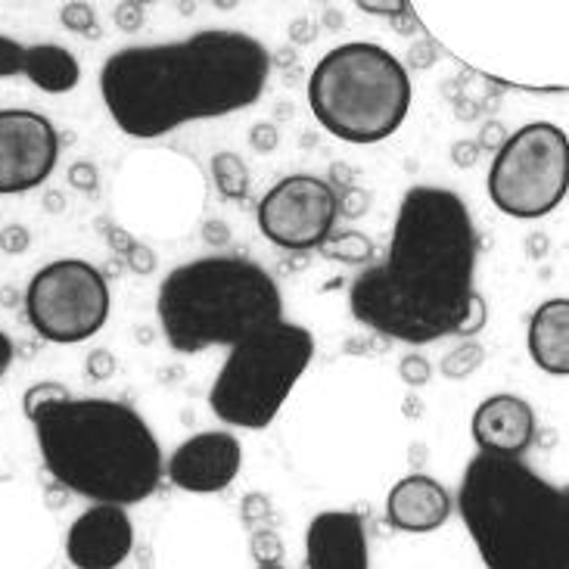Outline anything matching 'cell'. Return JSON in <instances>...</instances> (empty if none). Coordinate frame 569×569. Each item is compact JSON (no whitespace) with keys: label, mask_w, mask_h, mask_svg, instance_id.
<instances>
[{"label":"cell","mask_w":569,"mask_h":569,"mask_svg":"<svg viewBox=\"0 0 569 569\" xmlns=\"http://www.w3.org/2000/svg\"><path fill=\"white\" fill-rule=\"evenodd\" d=\"M482 361H486V349L479 342H461L458 349H451L442 358L439 370H442L446 380H467L470 373H477L482 368Z\"/></svg>","instance_id":"obj_21"},{"label":"cell","mask_w":569,"mask_h":569,"mask_svg":"<svg viewBox=\"0 0 569 569\" xmlns=\"http://www.w3.org/2000/svg\"><path fill=\"white\" fill-rule=\"evenodd\" d=\"M399 377H401V383H408L411 389H420V386H427L430 383V377H432V368H430V361L423 358V355H405L401 358V365H399Z\"/></svg>","instance_id":"obj_27"},{"label":"cell","mask_w":569,"mask_h":569,"mask_svg":"<svg viewBox=\"0 0 569 569\" xmlns=\"http://www.w3.org/2000/svg\"><path fill=\"white\" fill-rule=\"evenodd\" d=\"M47 206H50V212H60L62 206H66V200H62L60 193H50V197H47Z\"/></svg>","instance_id":"obj_44"},{"label":"cell","mask_w":569,"mask_h":569,"mask_svg":"<svg viewBox=\"0 0 569 569\" xmlns=\"http://www.w3.org/2000/svg\"><path fill=\"white\" fill-rule=\"evenodd\" d=\"M415 88L405 62L380 44L349 41L323 53L308 78V107L323 131L346 143H380L411 112Z\"/></svg>","instance_id":"obj_6"},{"label":"cell","mask_w":569,"mask_h":569,"mask_svg":"<svg viewBox=\"0 0 569 569\" xmlns=\"http://www.w3.org/2000/svg\"><path fill=\"white\" fill-rule=\"evenodd\" d=\"M29 420L53 482L93 505L131 508L162 482L159 439L128 401L69 396L38 408Z\"/></svg>","instance_id":"obj_3"},{"label":"cell","mask_w":569,"mask_h":569,"mask_svg":"<svg viewBox=\"0 0 569 569\" xmlns=\"http://www.w3.org/2000/svg\"><path fill=\"white\" fill-rule=\"evenodd\" d=\"M259 231L287 252H311L333 233L337 190L318 174H290L271 187L256 209Z\"/></svg>","instance_id":"obj_10"},{"label":"cell","mask_w":569,"mask_h":569,"mask_svg":"<svg viewBox=\"0 0 569 569\" xmlns=\"http://www.w3.org/2000/svg\"><path fill=\"white\" fill-rule=\"evenodd\" d=\"M361 10H368V13L377 16H389V19H401V16H408L415 7L411 3H358Z\"/></svg>","instance_id":"obj_39"},{"label":"cell","mask_w":569,"mask_h":569,"mask_svg":"<svg viewBox=\"0 0 569 569\" xmlns=\"http://www.w3.org/2000/svg\"><path fill=\"white\" fill-rule=\"evenodd\" d=\"M69 184L76 187V190H81V193H97V184H100V171H97V166L93 162H72L69 166Z\"/></svg>","instance_id":"obj_33"},{"label":"cell","mask_w":569,"mask_h":569,"mask_svg":"<svg viewBox=\"0 0 569 569\" xmlns=\"http://www.w3.org/2000/svg\"><path fill=\"white\" fill-rule=\"evenodd\" d=\"M243 470V446L228 430H209L190 436L171 451L166 477L174 489L190 495H218Z\"/></svg>","instance_id":"obj_12"},{"label":"cell","mask_w":569,"mask_h":569,"mask_svg":"<svg viewBox=\"0 0 569 569\" xmlns=\"http://www.w3.org/2000/svg\"><path fill=\"white\" fill-rule=\"evenodd\" d=\"M131 551L134 523L116 505H93L66 532V557L76 569H119Z\"/></svg>","instance_id":"obj_13"},{"label":"cell","mask_w":569,"mask_h":569,"mask_svg":"<svg viewBox=\"0 0 569 569\" xmlns=\"http://www.w3.org/2000/svg\"><path fill=\"white\" fill-rule=\"evenodd\" d=\"M256 569H287V567H280V563H274V567H256Z\"/></svg>","instance_id":"obj_45"},{"label":"cell","mask_w":569,"mask_h":569,"mask_svg":"<svg viewBox=\"0 0 569 569\" xmlns=\"http://www.w3.org/2000/svg\"><path fill=\"white\" fill-rule=\"evenodd\" d=\"M249 551H252L256 567H274V563L283 560V541H280V536L271 526L268 529H256L252 541H249Z\"/></svg>","instance_id":"obj_23"},{"label":"cell","mask_w":569,"mask_h":569,"mask_svg":"<svg viewBox=\"0 0 569 569\" xmlns=\"http://www.w3.org/2000/svg\"><path fill=\"white\" fill-rule=\"evenodd\" d=\"M240 513H243V523H247L252 532H256V529H268V523H274V508H271V498H268V495H247Z\"/></svg>","instance_id":"obj_24"},{"label":"cell","mask_w":569,"mask_h":569,"mask_svg":"<svg viewBox=\"0 0 569 569\" xmlns=\"http://www.w3.org/2000/svg\"><path fill=\"white\" fill-rule=\"evenodd\" d=\"M455 510V498L439 479L427 473H411L399 479L386 495V520L399 532L427 536L448 523Z\"/></svg>","instance_id":"obj_16"},{"label":"cell","mask_w":569,"mask_h":569,"mask_svg":"<svg viewBox=\"0 0 569 569\" xmlns=\"http://www.w3.org/2000/svg\"><path fill=\"white\" fill-rule=\"evenodd\" d=\"M473 442L482 455H501V458H520L536 442L539 420L532 405L520 396L498 392L489 396L473 415Z\"/></svg>","instance_id":"obj_15"},{"label":"cell","mask_w":569,"mask_h":569,"mask_svg":"<svg viewBox=\"0 0 569 569\" xmlns=\"http://www.w3.org/2000/svg\"><path fill=\"white\" fill-rule=\"evenodd\" d=\"M107 240H109V247L116 249L119 256H124L128 249L134 247V237H131V233H124L122 228H116V224L107 231Z\"/></svg>","instance_id":"obj_41"},{"label":"cell","mask_w":569,"mask_h":569,"mask_svg":"<svg viewBox=\"0 0 569 569\" xmlns=\"http://www.w3.org/2000/svg\"><path fill=\"white\" fill-rule=\"evenodd\" d=\"M432 60H436V47H432V41H423V44L411 47V66H415V69H427V66H432Z\"/></svg>","instance_id":"obj_40"},{"label":"cell","mask_w":569,"mask_h":569,"mask_svg":"<svg viewBox=\"0 0 569 569\" xmlns=\"http://www.w3.org/2000/svg\"><path fill=\"white\" fill-rule=\"evenodd\" d=\"M315 361V337L302 323L278 321L228 349L209 389L212 415L237 430H264Z\"/></svg>","instance_id":"obj_7"},{"label":"cell","mask_w":569,"mask_h":569,"mask_svg":"<svg viewBox=\"0 0 569 569\" xmlns=\"http://www.w3.org/2000/svg\"><path fill=\"white\" fill-rule=\"evenodd\" d=\"M505 140H508V128L501 122H489L482 128V138H479V153L486 150V153H498L501 147H505Z\"/></svg>","instance_id":"obj_36"},{"label":"cell","mask_w":569,"mask_h":569,"mask_svg":"<svg viewBox=\"0 0 569 569\" xmlns=\"http://www.w3.org/2000/svg\"><path fill=\"white\" fill-rule=\"evenodd\" d=\"M455 508L486 569H569V492L523 458L479 451Z\"/></svg>","instance_id":"obj_4"},{"label":"cell","mask_w":569,"mask_h":569,"mask_svg":"<svg viewBox=\"0 0 569 569\" xmlns=\"http://www.w3.org/2000/svg\"><path fill=\"white\" fill-rule=\"evenodd\" d=\"M60 131L34 109H0V197L29 193L57 169Z\"/></svg>","instance_id":"obj_11"},{"label":"cell","mask_w":569,"mask_h":569,"mask_svg":"<svg viewBox=\"0 0 569 569\" xmlns=\"http://www.w3.org/2000/svg\"><path fill=\"white\" fill-rule=\"evenodd\" d=\"M122 259L128 264V271H134L138 278H150L156 271V252L147 243H138V240H134V247L128 249Z\"/></svg>","instance_id":"obj_30"},{"label":"cell","mask_w":569,"mask_h":569,"mask_svg":"<svg viewBox=\"0 0 569 569\" xmlns=\"http://www.w3.org/2000/svg\"><path fill=\"white\" fill-rule=\"evenodd\" d=\"M323 259L330 262H346V264H368L373 259V240L368 233L358 231H339L330 233L318 247Z\"/></svg>","instance_id":"obj_20"},{"label":"cell","mask_w":569,"mask_h":569,"mask_svg":"<svg viewBox=\"0 0 569 569\" xmlns=\"http://www.w3.org/2000/svg\"><path fill=\"white\" fill-rule=\"evenodd\" d=\"M22 76L29 78L38 91L69 93L81 81V66L76 53L62 44H31L22 57Z\"/></svg>","instance_id":"obj_18"},{"label":"cell","mask_w":569,"mask_h":569,"mask_svg":"<svg viewBox=\"0 0 569 569\" xmlns=\"http://www.w3.org/2000/svg\"><path fill=\"white\" fill-rule=\"evenodd\" d=\"M271 50L237 29H202L181 41L116 50L100 69V97L119 131L166 138L184 124L224 119L262 100Z\"/></svg>","instance_id":"obj_2"},{"label":"cell","mask_w":569,"mask_h":569,"mask_svg":"<svg viewBox=\"0 0 569 569\" xmlns=\"http://www.w3.org/2000/svg\"><path fill=\"white\" fill-rule=\"evenodd\" d=\"M72 392L66 389L62 383H53V380H44V383H34L26 392V399H22V408H26V417H31L38 408H44L50 401H60V399H69Z\"/></svg>","instance_id":"obj_25"},{"label":"cell","mask_w":569,"mask_h":569,"mask_svg":"<svg viewBox=\"0 0 569 569\" xmlns=\"http://www.w3.org/2000/svg\"><path fill=\"white\" fill-rule=\"evenodd\" d=\"M532 361L551 377H569V299H548L536 308L526 330Z\"/></svg>","instance_id":"obj_17"},{"label":"cell","mask_w":569,"mask_h":569,"mask_svg":"<svg viewBox=\"0 0 569 569\" xmlns=\"http://www.w3.org/2000/svg\"><path fill=\"white\" fill-rule=\"evenodd\" d=\"M112 292L100 268L84 259L44 264L26 290V318L47 342L76 346L97 337L109 321Z\"/></svg>","instance_id":"obj_9"},{"label":"cell","mask_w":569,"mask_h":569,"mask_svg":"<svg viewBox=\"0 0 569 569\" xmlns=\"http://www.w3.org/2000/svg\"><path fill=\"white\" fill-rule=\"evenodd\" d=\"M84 373H88V380H93V383H107L109 377L116 373V355L107 352V349H93L88 355Z\"/></svg>","instance_id":"obj_32"},{"label":"cell","mask_w":569,"mask_h":569,"mask_svg":"<svg viewBox=\"0 0 569 569\" xmlns=\"http://www.w3.org/2000/svg\"><path fill=\"white\" fill-rule=\"evenodd\" d=\"M486 321H489V306H486V299L479 292H473L470 296V306H467L461 323L455 330V337H477L479 330L486 327Z\"/></svg>","instance_id":"obj_26"},{"label":"cell","mask_w":569,"mask_h":569,"mask_svg":"<svg viewBox=\"0 0 569 569\" xmlns=\"http://www.w3.org/2000/svg\"><path fill=\"white\" fill-rule=\"evenodd\" d=\"M62 29L84 34V38H100V26H97V10L91 3H66L60 10Z\"/></svg>","instance_id":"obj_22"},{"label":"cell","mask_w":569,"mask_h":569,"mask_svg":"<svg viewBox=\"0 0 569 569\" xmlns=\"http://www.w3.org/2000/svg\"><path fill=\"white\" fill-rule=\"evenodd\" d=\"M292 41H299V44H308V41H315V26H311L308 19H299V22L292 26Z\"/></svg>","instance_id":"obj_43"},{"label":"cell","mask_w":569,"mask_h":569,"mask_svg":"<svg viewBox=\"0 0 569 569\" xmlns=\"http://www.w3.org/2000/svg\"><path fill=\"white\" fill-rule=\"evenodd\" d=\"M249 143H252V150L262 156H271L280 147V134L278 128L271 122H259L252 124V131H249Z\"/></svg>","instance_id":"obj_34"},{"label":"cell","mask_w":569,"mask_h":569,"mask_svg":"<svg viewBox=\"0 0 569 569\" xmlns=\"http://www.w3.org/2000/svg\"><path fill=\"white\" fill-rule=\"evenodd\" d=\"M202 240H206L209 247H228V243H231V228H228L224 221L212 218V221L202 224Z\"/></svg>","instance_id":"obj_37"},{"label":"cell","mask_w":569,"mask_h":569,"mask_svg":"<svg viewBox=\"0 0 569 569\" xmlns=\"http://www.w3.org/2000/svg\"><path fill=\"white\" fill-rule=\"evenodd\" d=\"M143 16H147V7H143V3L124 0V3H119V7L112 10V22H116V29L128 31V34H134V31L143 26Z\"/></svg>","instance_id":"obj_31"},{"label":"cell","mask_w":569,"mask_h":569,"mask_svg":"<svg viewBox=\"0 0 569 569\" xmlns=\"http://www.w3.org/2000/svg\"><path fill=\"white\" fill-rule=\"evenodd\" d=\"M306 569H370L368 523L358 510H323L306 529Z\"/></svg>","instance_id":"obj_14"},{"label":"cell","mask_w":569,"mask_h":569,"mask_svg":"<svg viewBox=\"0 0 569 569\" xmlns=\"http://www.w3.org/2000/svg\"><path fill=\"white\" fill-rule=\"evenodd\" d=\"M212 178H216L218 193L224 200L247 202L249 200V169L247 162L237 153H216L212 156Z\"/></svg>","instance_id":"obj_19"},{"label":"cell","mask_w":569,"mask_h":569,"mask_svg":"<svg viewBox=\"0 0 569 569\" xmlns=\"http://www.w3.org/2000/svg\"><path fill=\"white\" fill-rule=\"evenodd\" d=\"M479 159V147L473 140H458L455 147H451V162L458 166V169H470V166H477Z\"/></svg>","instance_id":"obj_38"},{"label":"cell","mask_w":569,"mask_h":569,"mask_svg":"<svg viewBox=\"0 0 569 569\" xmlns=\"http://www.w3.org/2000/svg\"><path fill=\"white\" fill-rule=\"evenodd\" d=\"M22 57H26V47L0 34V78L22 76Z\"/></svg>","instance_id":"obj_28"},{"label":"cell","mask_w":569,"mask_h":569,"mask_svg":"<svg viewBox=\"0 0 569 569\" xmlns=\"http://www.w3.org/2000/svg\"><path fill=\"white\" fill-rule=\"evenodd\" d=\"M489 200L510 218L551 216L569 193V140L563 128L532 122L508 134L489 169Z\"/></svg>","instance_id":"obj_8"},{"label":"cell","mask_w":569,"mask_h":569,"mask_svg":"<svg viewBox=\"0 0 569 569\" xmlns=\"http://www.w3.org/2000/svg\"><path fill=\"white\" fill-rule=\"evenodd\" d=\"M156 315L174 352L197 355L216 346L231 349L283 321V296L262 264L240 256H209L178 264L162 280Z\"/></svg>","instance_id":"obj_5"},{"label":"cell","mask_w":569,"mask_h":569,"mask_svg":"<svg viewBox=\"0 0 569 569\" xmlns=\"http://www.w3.org/2000/svg\"><path fill=\"white\" fill-rule=\"evenodd\" d=\"M337 190V187H333ZM337 202H339V216L342 218H358L368 212L370 197L361 190V187H346V190H337Z\"/></svg>","instance_id":"obj_29"},{"label":"cell","mask_w":569,"mask_h":569,"mask_svg":"<svg viewBox=\"0 0 569 569\" xmlns=\"http://www.w3.org/2000/svg\"><path fill=\"white\" fill-rule=\"evenodd\" d=\"M29 247H31L29 228H22V224H10V228H3V231H0V249H3L7 256H22V252H29Z\"/></svg>","instance_id":"obj_35"},{"label":"cell","mask_w":569,"mask_h":569,"mask_svg":"<svg viewBox=\"0 0 569 569\" xmlns=\"http://www.w3.org/2000/svg\"><path fill=\"white\" fill-rule=\"evenodd\" d=\"M479 237L467 202L446 187L420 184L401 197L386 259L358 271L349 308L386 339L430 346L455 337L477 292Z\"/></svg>","instance_id":"obj_1"},{"label":"cell","mask_w":569,"mask_h":569,"mask_svg":"<svg viewBox=\"0 0 569 569\" xmlns=\"http://www.w3.org/2000/svg\"><path fill=\"white\" fill-rule=\"evenodd\" d=\"M13 358H16V346H13V339L7 337L3 330H0V377L10 370V365H13Z\"/></svg>","instance_id":"obj_42"}]
</instances>
